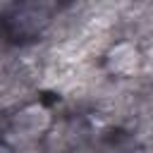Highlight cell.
I'll list each match as a JSON object with an SVG mask.
<instances>
[{"mask_svg":"<svg viewBox=\"0 0 153 153\" xmlns=\"http://www.w3.org/2000/svg\"><path fill=\"white\" fill-rule=\"evenodd\" d=\"M53 2H14L5 7L0 19L12 38H33L53 22Z\"/></svg>","mask_w":153,"mask_h":153,"instance_id":"1","label":"cell"},{"mask_svg":"<svg viewBox=\"0 0 153 153\" xmlns=\"http://www.w3.org/2000/svg\"><path fill=\"white\" fill-rule=\"evenodd\" d=\"M53 129V115L43 103H29L12 117V131L22 139H38Z\"/></svg>","mask_w":153,"mask_h":153,"instance_id":"2","label":"cell"},{"mask_svg":"<svg viewBox=\"0 0 153 153\" xmlns=\"http://www.w3.org/2000/svg\"><path fill=\"white\" fill-rule=\"evenodd\" d=\"M105 67L115 76H134L141 67V53L134 43L120 41L115 43L105 55Z\"/></svg>","mask_w":153,"mask_h":153,"instance_id":"3","label":"cell"},{"mask_svg":"<svg viewBox=\"0 0 153 153\" xmlns=\"http://www.w3.org/2000/svg\"><path fill=\"white\" fill-rule=\"evenodd\" d=\"M0 153H14V151H12V146H10V143L0 141Z\"/></svg>","mask_w":153,"mask_h":153,"instance_id":"4","label":"cell"}]
</instances>
